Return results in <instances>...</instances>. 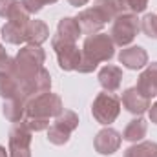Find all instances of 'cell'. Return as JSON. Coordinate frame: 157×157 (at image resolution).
<instances>
[{
    "mask_svg": "<svg viewBox=\"0 0 157 157\" xmlns=\"http://www.w3.org/2000/svg\"><path fill=\"white\" fill-rule=\"evenodd\" d=\"M115 55V44L108 33H95L88 35L82 44V59L78 64V73H91L97 70L99 62H106L113 59Z\"/></svg>",
    "mask_w": 157,
    "mask_h": 157,
    "instance_id": "1",
    "label": "cell"
},
{
    "mask_svg": "<svg viewBox=\"0 0 157 157\" xmlns=\"http://www.w3.org/2000/svg\"><path fill=\"white\" fill-rule=\"evenodd\" d=\"M117 17L112 0H97L93 4V7H88L84 11H80L77 17V22L80 26V31L86 35H95L102 29V26L110 20H113Z\"/></svg>",
    "mask_w": 157,
    "mask_h": 157,
    "instance_id": "2",
    "label": "cell"
},
{
    "mask_svg": "<svg viewBox=\"0 0 157 157\" xmlns=\"http://www.w3.org/2000/svg\"><path fill=\"white\" fill-rule=\"evenodd\" d=\"M62 112H64L62 99H60L57 93H51V91L35 95V97L29 99L28 104H26V117L51 119V117H59Z\"/></svg>",
    "mask_w": 157,
    "mask_h": 157,
    "instance_id": "3",
    "label": "cell"
},
{
    "mask_svg": "<svg viewBox=\"0 0 157 157\" xmlns=\"http://www.w3.org/2000/svg\"><path fill=\"white\" fill-rule=\"evenodd\" d=\"M139 31H141V20L137 18V15L135 13H122L113 18L110 37L115 46L124 48L130 42H133Z\"/></svg>",
    "mask_w": 157,
    "mask_h": 157,
    "instance_id": "4",
    "label": "cell"
},
{
    "mask_svg": "<svg viewBox=\"0 0 157 157\" xmlns=\"http://www.w3.org/2000/svg\"><path fill=\"white\" fill-rule=\"evenodd\" d=\"M78 128V115L71 110H64L55 122L48 128V141L55 146H62L70 141V135Z\"/></svg>",
    "mask_w": 157,
    "mask_h": 157,
    "instance_id": "5",
    "label": "cell"
},
{
    "mask_svg": "<svg viewBox=\"0 0 157 157\" xmlns=\"http://www.w3.org/2000/svg\"><path fill=\"white\" fill-rule=\"evenodd\" d=\"M91 113L99 124L110 126L121 113V99H117L115 95H112L108 91L99 93L91 104Z\"/></svg>",
    "mask_w": 157,
    "mask_h": 157,
    "instance_id": "6",
    "label": "cell"
},
{
    "mask_svg": "<svg viewBox=\"0 0 157 157\" xmlns=\"http://www.w3.org/2000/svg\"><path fill=\"white\" fill-rule=\"evenodd\" d=\"M51 46L57 53V60H59V68L64 71H77L80 59H82V51L78 49L75 42H68L59 37L51 39Z\"/></svg>",
    "mask_w": 157,
    "mask_h": 157,
    "instance_id": "7",
    "label": "cell"
},
{
    "mask_svg": "<svg viewBox=\"0 0 157 157\" xmlns=\"http://www.w3.org/2000/svg\"><path fill=\"white\" fill-rule=\"evenodd\" d=\"M31 135L33 132L24 124V121L17 122L9 132V157H31Z\"/></svg>",
    "mask_w": 157,
    "mask_h": 157,
    "instance_id": "8",
    "label": "cell"
},
{
    "mask_svg": "<svg viewBox=\"0 0 157 157\" xmlns=\"http://www.w3.org/2000/svg\"><path fill=\"white\" fill-rule=\"evenodd\" d=\"M121 143H122V135L119 133L117 130L110 128V126L102 128L95 135V139H93V146H95V150L101 155H112V154H115L119 150V146H121Z\"/></svg>",
    "mask_w": 157,
    "mask_h": 157,
    "instance_id": "9",
    "label": "cell"
},
{
    "mask_svg": "<svg viewBox=\"0 0 157 157\" xmlns=\"http://www.w3.org/2000/svg\"><path fill=\"white\" fill-rule=\"evenodd\" d=\"M121 102L122 106L133 113V115H143L144 112H148L150 108V99H146L137 88H128L122 91V97H121Z\"/></svg>",
    "mask_w": 157,
    "mask_h": 157,
    "instance_id": "10",
    "label": "cell"
},
{
    "mask_svg": "<svg viewBox=\"0 0 157 157\" xmlns=\"http://www.w3.org/2000/svg\"><path fill=\"white\" fill-rule=\"evenodd\" d=\"M119 62L128 70H141L148 64V53L141 46H130V48L121 49Z\"/></svg>",
    "mask_w": 157,
    "mask_h": 157,
    "instance_id": "11",
    "label": "cell"
},
{
    "mask_svg": "<svg viewBox=\"0 0 157 157\" xmlns=\"http://www.w3.org/2000/svg\"><path fill=\"white\" fill-rule=\"evenodd\" d=\"M146 99H154L157 95V62L146 64V70L139 75L135 86Z\"/></svg>",
    "mask_w": 157,
    "mask_h": 157,
    "instance_id": "12",
    "label": "cell"
},
{
    "mask_svg": "<svg viewBox=\"0 0 157 157\" xmlns=\"http://www.w3.org/2000/svg\"><path fill=\"white\" fill-rule=\"evenodd\" d=\"M99 84L104 88V91L112 93V91H117L121 88V82H122V70L119 66H104L101 71H99Z\"/></svg>",
    "mask_w": 157,
    "mask_h": 157,
    "instance_id": "13",
    "label": "cell"
},
{
    "mask_svg": "<svg viewBox=\"0 0 157 157\" xmlns=\"http://www.w3.org/2000/svg\"><path fill=\"white\" fill-rule=\"evenodd\" d=\"M80 26H78L77 18L73 17H64L59 20V26H57V35L59 39L68 40V42H77L78 37H80Z\"/></svg>",
    "mask_w": 157,
    "mask_h": 157,
    "instance_id": "14",
    "label": "cell"
},
{
    "mask_svg": "<svg viewBox=\"0 0 157 157\" xmlns=\"http://www.w3.org/2000/svg\"><path fill=\"white\" fill-rule=\"evenodd\" d=\"M49 39V28L46 22L42 20H29L28 28H26V42L28 44H44L46 40Z\"/></svg>",
    "mask_w": 157,
    "mask_h": 157,
    "instance_id": "15",
    "label": "cell"
},
{
    "mask_svg": "<svg viewBox=\"0 0 157 157\" xmlns=\"http://www.w3.org/2000/svg\"><path fill=\"white\" fill-rule=\"evenodd\" d=\"M0 97L2 99H20L18 80L9 71H0ZM22 101V99H20Z\"/></svg>",
    "mask_w": 157,
    "mask_h": 157,
    "instance_id": "16",
    "label": "cell"
},
{
    "mask_svg": "<svg viewBox=\"0 0 157 157\" xmlns=\"http://www.w3.org/2000/svg\"><path fill=\"white\" fill-rule=\"evenodd\" d=\"M26 101H20V99H7L2 106V113L4 117L11 122H20L26 117Z\"/></svg>",
    "mask_w": 157,
    "mask_h": 157,
    "instance_id": "17",
    "label": "cell"
},
{
    "mask_svg": "<svg viewBox=\"0 0 157 157\" xmlns=\"http://www.w3.org/2000/svg\"><path fill=\"white\" fill-rule=\"evenodd\" d=\"M146 132H148L146 121L141 119V117H137V119H133V121L128 122V126H126L124 132H122V139H124V141H130V143H139V141L146 135Z\"/></svg>",
    "mask_w": 157,
    "mask_h": 157,
    "instance_id": "18",
    "label": "cell"
},
{
    "mask_svg": "<svg viewBox=\"0 0 157 157\" xmlns=\"http://www.w3.org/2000/svg\"><path fill=\"white\" fill-rule=\"evenodd\" d=\"M26 28L28 26H20L15 22H6L2 26V39L7 44H22L26 42Z\"/></svg>",
    "mask_w": 157,
    "mask_h": 157,
    "instance_id": "19",
    "label": "cell"
},
{
    "mask_svg": "<svg viewBox=\"0 0 157 157\" xmlns=\"http://www.w3.org/2000/svg\"><path fill=\"white\" fill-rule=\"evenodd\" d=\"M124 157H157V143L154 141L135 143L124 152Z\"/></svg>",
    "mask_w": 157,
    "mask_h": 157,
    "instance_id": "20",
    "label": "cell"
},
{
    "mask_svg": "<svg viewBox=\"0 0 157 157\" xmlns=\"http://www.w3.org/2000/svg\"><path fill=\"white\" fill-rule=\"evenodd\" d=\"M141 31L150 37V39H157V15L154 13H148L143 17L141 20Z\"/></svg>",
    "mask_w": 157,
    "mask_h": 157,
    "instance_id": "21",
    "label": "cell"
},
{
    "mask_svg": "<svg viewBox=\"0 0 157 157\" xmlns=\"http://www.w3.org/2000/svg\"><path fill=\"white\" fill-rule=\"evenodd\" d=\"M24 124L31 130V132H42L49 128V119H42V117H26Z\"/></svg>",
    "mask_w": 157,
    "mask_h": 157,
    "instance_id": "22",
    "label": "cell"
},
{
    "mask_svg": "<svg viewBox=\"0 0 157 157\" xmlns=\"http://www.w3.org/2000/svg\"><path fill=\"white\" fill-rule=\"evenodd\" d=\"M55 2H59V0H22L24 7H26L29 13H39L44 6H48V4H55Z\"/></svg>",
    "mask_w": 157,
    "mask_h": 157,
    "instance_id": "23",
    "label": "cell"
},
{
    "mask_svg": "<svg viewBox=\"0 0 157 157\" xmlns=\"http://www.w3.org/2000/svg\"><path fill=\"white\" fill-rule=\"evenodd\" d=\"M17 2H18V0H0V17H2V18H7Z\"/></svg>",
    "mask_w": 157,
    "mask_h": 157,
    "instance_id": "24",
    "label": "cell"
},
{
    "mask_svg": "<svg viewBox=\"0 0 157 157\" xmlns=\"http://www.w3.org/2000/svg\"><path fill=\"white\" fill-rule=\"evenodd\" d=\"M128 6H130V13H143L148 6V0H128Z\"/></svg>",
    "mask_w": 157,
    "mask_h": 157,
    "instance_id": "25",
    "label": "cell"
},
{
    "mask_svg": "<svg viewBox=\"0 0 157 157\" xmlns=\"http://www.w3.org/2000/svg\"><path fill=\"white\" fill-rule=\"evenodd\" d=\"M11 62H13V59H9V55H7L6 48L0 44V71H6V70L11 66Z\"/></svg>",
    "mask_w": 157,
    "mask_h": 157,
    "instance_id": "26",
    "label": "cell"
},
{
    "mask_svg": "<svg viewBox=\"0 0 157 157\" xmlns=\"http://www.w3.org/2000/svg\"><path fill=\"white\" fill-rule=\"evenodd\" d=\"M112 6L115 9L117 15H122V13H130V6H128V0H112Z\"/></svg>",
    "mask_w": 157,
    "mask_h": 157,
    "instance_id": "27",
    "label": "cell"
},
{
    "mask_svg": "<svg viewBox=\"0 0 157 157\" xmlns=\"http://www.w3.org/2000/svg\"><path fill=\"white\" fill-rule=\"evenodd\" d=\"M148 115H150V121L157 124V102H154L150 108H148Z\"/></svg>",
    "mask_w": 157,
    "mask_h": 157,
    "instance_id": "28",
    "label": "cell"
},
{
    "mask_svg": "<svg viewBox=\"0 0 157 157\" xmlns=\"http://www.w3.org/2000/svg\"><path fill=\"white\" fill-rule=\"evenodd\" d=\"M71 6H75V7H80V6H86L88 4V0H68Z\"/></svg>",
    "mask_w": 157,
    "mask_h": 157,
    "instance_id": "29",
    "label": "cell"
},
{
    "mask_svg": "<svg viewBox=\"0 0 157 157\" xmlns=\"http://www.w3.org/2000/svg\"><path fill=\"white\" fill-rule=\"evenodd\" d=\"M0 157H9V154H7V150H6L4 146H0Z\"/></svg>",
    "mask_w": 157,
    "mask_h": 157,
    "instance_id": "30",
    "label": "cell"
}]
</instances>
